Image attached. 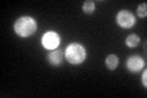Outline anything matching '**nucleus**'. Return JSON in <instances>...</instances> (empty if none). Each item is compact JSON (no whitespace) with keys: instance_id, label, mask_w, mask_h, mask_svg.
Instances as JSON below:
<instances>
[{"instance_id":"nucleus-1","label":"nucleus","mask_w":147,"mask_h":98,"mask_svg":"<svg viewBox=\"0 0 147 98\" xmlns=\"http://www.w3.org/2000/svg\"><path fill=\"white\" fill-rule=\"evenodd\" d=\"M37 21L31 16H21L13 23V31L22 38H28L37 32Z\"/></svg>"},{"instance_id":"nucleus-2","label":"nucleus","mask_w":147,"mask_h":98,"mask_svg":"<svg viewBox=\"0 0 147 98\" xmlns=\"http://www.w3.org/2000/svg\"><path fill=\"white\" fill-rule=\"evenodd\" d=\"M64 57L67 60V63L72 65L82 64L87 58V50L80 43H70L64 52Z\"/></svg>"},{"instance_id":"nucleus-3","label":"nucleus","mask_w":147,"mask_h":98,"mask_svg":"<svg viewBox=\"0 0 147 98\" xmlns=\"http://www.w3.org/2000/svg\"><path fill=\"white\" fill-rule=\"evenodd\" d=\"M40 43H42L44 49L50 52V50H54L59 47V44H60V36L55 31H48L42 36Z\"/></svg>"},{"instance_id":"nucleus-4","label":"nucleus","mask_w":147,"mask_h":98,"mask_svg":"<svg viewBox=\"0 0 147 98\" xmlns=\"http://www.w3.org/2000/svg\"><path fill=\"white\" fill-rule=\"evenodd\" d=\"M115 20L118 26L121 27V28H131L136 23V17L129 10H120L117 14Z\"/></svg>"},{"instance_id":"nucleus-5","label":"nucleus","mask_w":147,"mask_h":98,"mask_svg":"<svg viewBox=\"0 0 147 98\" xmlns=\"http://www.w3.org/2000/svg\"><path fill=\"white\" fill-rule=\"evenodd\" d=\"M145 59L140 55H132L126 60V69L130 72H139L145 68Z\"/></svg>"},{"instance_id":"nucleus-6","label":"nucleus","mask_w":147,"mask_h":98,"mask_svg":"<svg viewBox=\"0 0 147 98\" xmlns=\"http://www.w3.org/2000/svg\"><path fill=\"white\" fill-rule=\"evenodd\" d=\"M64 52L60 49H54V50H50V52L47 54V59L50 65H53V66H58V65H60L64 60Z\"/></svg>"},{"instance_id":"nucleus-7","label":"nucleus","mask_w":147,"mask_h":98,"mask_svg":"<svg viewBox=\"0 0 147 98\" xmlns=\"http://www.w3.org/2000/svg\"><path fill=\"white\" fill-rule=\"evenodd\" d=\"M119 65V58L115 54H109L107 58H105V66L110 71H114Z\"/></svg>"},{"instance_id":"nucleus-8","label":"nucleus","mask_w":147,"mask_h":98,"mask_svg":"<svg viewBox=\"0 0 147 98\" xmlns=\"http://www.w3.org/2000/svg\"><path fill=\"white\" fill-rule=\"evenodd\" d=\"M140 42H141V38L139 36L135 34V33H131L126 37L125 44L129 47V48H136V47L140 44Z\"/></svg>"},{"instance_id":"nucleus-9","label":"nucleus","mask_w":147,"mask_h":98,"mask_svg":"<svg viewBox=\"0 0 147 98\" xmlns=\"http://www.w3.org/2000/svg\"><path fill=\"white\" fill-rule=\"evenodd\" d=\"M96 10V3L92 0H87L82 4V11L85 14H93Z\"/></svg>"},{"instance_id":"nucleus-10","label":"nucleus","mask_w":147,"mask_h":98,"mask_svg":"<svg viewBox=\"0 0 147 98\" xmlns=\"http://www.w3.org/2000/svg\"><path fill=\"white\" fill-rule=\"evenodd\" d=\"M147 15V4L146 3H142L137 7V16L141 17V18H145Z\"/></svg>"},{"instance_id":"nucleus-11","label":"nucleus","mask_w":147,"mask_h":98,"mask_svg":"<svg viewBox=\"0 0 147 98\" xmlns=\"http://www.w3.org/2000/svg\"><path fill=\"white\" fill-rule=\"evenodd\" d=\"M141 82L144 87H147V70H144V74H142V77H141Z\"/></svg>"}]
</instances>
